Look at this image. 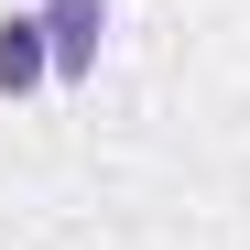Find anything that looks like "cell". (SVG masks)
<instances>
[{"instance_id": "obj_1", "label": "cell", "mask_w": 250, "mask_h": 250, "mask_svg": "<svg viewBox=\"0 0 250 250\" xmlns=\"http://www.w3.org/2000/svg\"><path fill=\"white\" fill-rule=\"evenodd\" d=\"M44 44H55V76H87L109 44V0H44Z\"/></svg>"}, {"instance_id": "obj_2", "label": "cell", "mask_w": 250, "mask_h": 250, "mask_svg": "<svg viewBox=\"0 0 250 250\" xmlns=\"http://www.w3.org/2000/svg\"><path fill=\"white\" fill-rule=\"evenodd\" d=\"M55 76V44H44V11H0V98L44 87Z\"/></svg>"}]
</instances>
